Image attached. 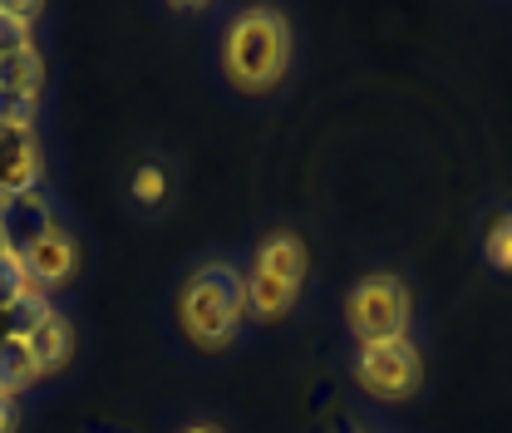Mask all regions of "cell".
Segmentation results:
<instances>
[{
    "label": "cell",
    "instance_id": "3957f363",
    "mask_svg": "<svg viewBox=\"0 0 512 433\" xmlns=\"http://www.w3.org/2000/svg\"><path fill=\"white\" fill-rule=\"evenodd\" d=\"M345 320L350 335L360 345H384V340H409V320H414V301L409 286L399 276H365L350 296H345Z\"/></svg>",
    "mask_w": 512,
    "mask_h": 433
},
{
    "label": "cell",
    "instance_id": "8992f818",
    "mask_svg": "<svg viewBox=\"0 0 512 433\" xmlns=\"http://www.w3.org/2000/svg\"><path fill=\"white\" fill-rule=\"evenodd\" d=\"M40 187V143L35 128L0 124V202Z\"/></svg>",
    "mask_w": 512,
    "mask_h": 433
},
{
    "label": "cell",
    "instance_id": "5bb4252c",
    "mask_svg": "<svg viewBox=\"0 0 512 433\" xmlns=\"http://www.w3.org/2000/svg\"><path fill=\"white\" fill-rule=\"evenodd\" d=\"M45 310H50L45 291H40V286H25V296L5 310V335H15V340H20V335H25V330H30V325H35Z\"/></svg>",
    "mask_w": 512,
    "mask_h": 433
},
{
    "label": "cell",
    "instance_id": "44dd1931",
    "mask_svg": "<svg viewBox=\"0 0 512 433\" xmlns=\"http://www.w3.org/2000/svg\"><path fill=\"white\" fill-rule=\"evenodd\" d=\"M0 256H10V247H5V227H0Z\"/></svg>",
    "mask_w": 512,
    "mask_h": 433
},
{
    "label": "cell",
    "instance_id": "ac0fdd59",
    "mask_svg": "<svg viewBox=\"0 0 512 433\" xmlns=\"http://www.w3.org/2000/svg\"><path fill=\"white\" fill-rule=\"evenodd\" d=\"M35 109H40V99H25V94H5L0 89V124L30 128L35 124Z\"/></svg>",
    "mask_w": 512,
    "mask_h": 433
},
{
    "label": "cell",
    "instance_id": "5b68a950",
    "mask_svg": "<svg viewBox=\"0 0 512 433\" xmlns=\"http://www.w3.org/2000/svg\"><path fill=\"white\" fill-rule=\"evenodd\" d=\"M15 261L25 266V281H30V286L50 291V286H64V281L74 276V266H79V247H74V237H69L64 227H50V232H40L30 247L20 251Z\"/></svg>",
    "mask_w": 512,
    "mask_h": 433
},
{
    "label": "cell",
    "instance_id": "7a4b0ae2",
    "mask_svg": "<svg viewBox=\"0 0 512 433\" xmlns=\"http://www.w3.org/2000/svg\"><path fill=\"white\" fill-rule=\"evenodd\" d=\"M178 325L197 350H227L247 325V276L232 261H202L178 286Z\"/></svg>",
    "mask_w": 512,
    "mask_h": 433
},
{
    "label": "cell",
    "instance_id": "d6986e66",
    "mask_svg": "<svg viewBox=\"0 0 512 433\" xmlns=\"http://www.w3.org/2000/svg\"><path fill=\"white\" fill-rule=\"evenodd\" d=\"M15 429H20V409H15L10 394H0V433H15Z\"/></svg>",
    "mask_w": 512,
    "mask_h": 433
},
{
    "label": "cell",
    "instance_id": "6da1fadb",
    "mask_svg": "<svg viewBox=\"0 0 512 433\" xmlns=\"http://www.w3.org/2000/svg\"><path fill=\"white\" fill-rule=\"evenodd\" d=\"M296 55V35H291V20L271 5H256L242 10L227 35H222V74L232 89L242 94H271Z\"/></svg>",
    "mask_w": 512,
    "mask_h": 433
},
{
    "label": "cell",
    "instance_id": "7c38bea8",
    "mask_svg": "<svg viewBox=\"0 0 512 433\" xmlns=\"http://www.w3.org/2000/svg\"><path fill=\"white\" fill-rule=\"evenodd\" d=\"M40 379L35 370V360H30V350H25V340H15V335H0V394H20V389H30Z\"/></svg>",
    "mask_w": 512,
    "mask_h": 433
},
{
    "label": "cell",
    "instance_id": "9a60e30c",
    "mask_svg": "<svg viewBox=\"0 0 512 433\" xmlns=\"http://www.w3.org/2000/svg\"><path fill=\"white\" fill-rule=\"evenodd\" d=\"M483 251H488V261H493L498 271L512 276V212H498V217H493V227H488V237H483Z\"/></svg>",
    "mask_w": 512,
    "mask_h": 433
},
{
    "label": "cell",
    "instance_id": "ba28073f",
    "mask_svg": "<svg viewBox=\"0 0 512 433\" xmlns=\"http://www.w3.org/2000/svg\"><path fill=\"white\" fill-rule=\"evenodd\" d=\"M20 340H25V350H30V360H35V370L40 374L64 370V365H69V355H74V325H69L55 306L45 310V315H40Z\"/></svg>",
    "mask_w": 512,
    "mask_h": 433
},
{
    "label": "cell",
    "instance_id": "9c48e42d",
    "mask_svg": "<svg viewBox=\"0 0 512 433\" xmlns=\"http://www.w3.org/2000/svg\"><path fill=\"white\" fill-rule=\"evenodd\" d=\"M306 266H311L306 242H301L296 232H286V227H276V232L256 247V261H252V271L276 276V281H291V286H301V281H306Z\"/></svg>",
    "mask_w": 512,
    "mask_h": 433
},
{
    "label": "cell",
    "instance_id": "e0dca14e",
    "mask_svg": "<svg viewBox=\"0 0 512 433\" xmlns=\"http://www.w3.org/2000/svg\"><path fill=\"white\" fill-rule=\"evenodd\" d=\"M25 286H30V281H25V266H20L15 256H0V315L25 296Z\"/></svg>",
    "mask_w": 512,
    "mask_h": 433
},
{
    "label": "cell",
    "instance_id": "52a82bcc",
    "mask_svg": "<svg viewBox=\"0 0 512 433\" xmlns=\"http://www.w3.org/2000/svg\"><path fill=\"white\" fill-rule=\"evenodd\" d=\"M0 227H5L10 256H20L40 232H50L55 217H50V202L40 197V187H35V192H20V197H5V202H0Z\"/></svg>",
    "mask_w": 512,
    "mask_h": 433
},
{
    "label": "cell",
    "instance_id": "8fae6325",
    "mask_svg": "<svg viewBox=\"0 0 512 433\" xmlns=\"http://www.w3.org/2000/svg\"><path fill=\"white\" fill-rule=\"evenodd\" d=\"M40 84H45V60L40 50H20V55H0V89L5 94H25V99H40Z\"/></svg>",
    "mask_w": 512,
    "mask_h": 433
},
{
    "label": "cell",
    "instance_id": "4fadbf2b",
    "mask_svg": "<svg viewBox=\"0 0 512 433\" xmlns=\"http://www.w3.org/2000/svg\"><path fill=\"white\" fill-rule=\"evenodd\" d=\"M40 15L35 0H15V5H0V55H20L30 50V20Z\"/></svg>",
    "mask_w": 512,
    "mask_h": 433
},
{
    "label": "cell",
    "instance_id": "2e32d148",
    "mask_svg": "<svg viewBox=\"0 0 512 433\" xmlns=\"http://www.w3.org/2000/svg\"><path fill=\"white\" fill-rule=\"evenodd\" d=\"M133 197H138L143 207H158V202L168 197V173H163L158 163H138V173H133Z\"/></svg>",
    "mask_w": 512,
    "mask_h": 433
},
{
    "label": "cell",
    "instance_id": "ffe728a7",
    "mask_svg": "<svg viewBox=\"0 0 512 433\" xmlns=\"http://www.w3.org/2000/svg\"><path fill=\"white\" fill-rule=\"evenodd\" d=\"M183 433H222V429H217V424H188Z\"/></svg>",
    "mask_w": 512,
    "mask_h": 433
},
{
    "label": "cell",
    "instance_id": "30bf717a",
    "mask_svg": "<svg viewBox=\"0 0 512 433\" xmlns=\"http://www.w3.org/2000/svg\"><path fill=\"white\" fill-rule=\"evenodd\" d=\"M296 296H301V286H291V281H276V276H261V271L247 276V315L252 320H281V315H291Z\"/></svg>",
    "mask_w": 512,
    "mask_h": 433
},
{
    "label": "cell",
    "instance_id": "277c9868",
    "mask_svg": "<svg viewBox=\"0 0 512 433\" xmlns=\"http://www.w3.org/2000/svg\"><path fill=\"white\" fill-rule=\"evenodd\" d=\"M355 379L375 399H414L424 384V355L414 340H384V345H360Z\"/></svg>",
    "mask_w": 512,
    "mask_h": 433
}]
</instances>
